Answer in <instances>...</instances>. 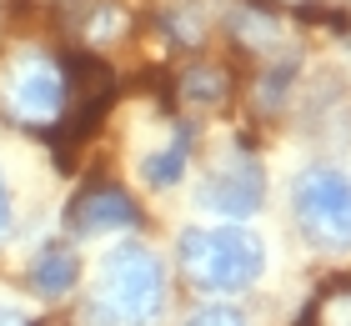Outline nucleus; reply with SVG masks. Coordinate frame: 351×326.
<instances>
[{
	"mask_svg": "<svg viewBox=\"0 0 351 326\" xmlns=\"http://www.w3.org/2000/svg\"><path fill=\"white\" fill-rule=\"evenodd\" d=\"M181 251V271L196 291H211V296H236V291H251L266 271V241L246 226H191L176 241Z\"/></svg>",
	"mask_w": 351,
	"mask_h": 326,
	"instance_id": "f257e3e1",
	"label": "nucleus"
},
{
	"mask_svg": "<svg viewBox=\"0 0 351 326\" xmlns=\"http://www.w3.org/2000/svg\"><path fill=\"white\" fill-rule=\"evenodd\" d=\"M166 312V266L161 256L141 241L101 256V281H95V316L116 326H151Z\"/></svg>",
	"mask_w": 351,
	"mask_h": 326,
	"instance_id": "f03ea898",
	"label": "nucleus"
},
{
	"mask_svg": "<svg viewBox=\"0 0 351 326\" xmlns=\"http://www.w3.org/2000/svg\"><path fill=\"white\" fill-rule=\"evenodd\" d=\"M291 211L311 246L346 251L351 246V176L337 166H306L291 181Z\"/></svg>",
	"mask_w": 351,
	"mask_h": 326,
	"instance_id": "7ed1b4c3",
	"label": "nucleus"
},
{
	"mask_svg": "<svg viewBox=\"0 0 351 326\" xmlns=\"http://www.w3.org/2000/svg\"><path fill=\"white\" fill-rule=\"evenodd\" d=\"M71 91H66V75L60 65L40 51H21L5 71H0V106L10 110L21 126H45L66 110Z\"/></svg>",
	"mask_w": 351,
	"mask_h": 326,
	"instance_id": "20e7f679",
	"label": "nucleus"
},
{
	"mask_svg": "<svg viewBox=\"0 0 351 326\" xmlns=\"http://www.w3.org/2000/svg\"><path fill=\"white\" fill-rule=\"evenodd\" d=\"M196 201H201V211L241 226L246 216H256L261 201H266V176H261V166L251 156H231L196 186Z\"/></svg>",
	"mask_w": 351,
	"mask_h": 326,
	"instance_id": "39448f33",
	"label": "nucleus"
},
{
	"mask_svg": "<svg viewBox=\"0 0 351 326\" xmlns=\"http://www.w3.org/2000/svg\"><path fill=\"white\" fill-rule=\"evenodd\" d=\"M141 221L136 201L125 196L121 186H101V191H86L81 201L66 211V231L75 236H106V231H131Z\"/></svg>",
	"mask_w": 351,
	"mask_h": 326,
	"instance_id": "423d86ee",
	"label": "nucleus"
},
{
	"mask_svg": "<svg viewBox=\"0 0 351 326\" xmlns=\"http://www.w3.org/2000/svg\"><path fill=\"white\" fill-rule=\"evenodd\" d=\"M75 276H81V261H75L71 246H60V241H51V246H40L30 256V286L45 301H60L75 286Z\"/></svg>",
	"mask_w": 351,
	"mask_h": 326,
	"instance_id": "0eeeda50",
	"label": "nucleus"
},
{
	"mask_svg": "<svg viewBox=\"0 0 351 326\" xmlns=\"http://www.w3.org/2000/svg\"><path fill=\"white\" fill-rule=\"evenodd\" d=\"M191 141H196V130H186V126H181L166 151H151L146 161H141V181L156 186V191H171V186L186 176V166H191Z\"/></svg>",
	"mask_w": 351,
	"mask_h": 326,
	"instance_id": "6e6552de",
	"label": "nucleus"
},
{
	"mask_svg": "<svg viewBox=\"0 0 351 326\" xmlns=\"http://www.w3.org/2000/svg\"><path fill=\"white\" fill-rule=\"evenodd\" d=\"M181 95H186V106H221L226 101V71H216V65H191L186 80H181Z\"/></svg>",
	"mask_w": 351,
	"mask_h": 326,
	"instance_id": "1a4fd4ad",
	"label": "nucleus"
},
{
	"mask_svg": "<svg viewBox=\"0 0 351 326\" xmlns=\"http://www.w3.org/2000/svg\"><path fill=\"white\" fill-rule=\"evenodd\" d=\"M291 75H296V60H281L276 65V71H266L261 75V95H256V101H261V110H276L281 101H286V86H291Z\"/></svg>",
	"mask_w": 351,
	"mask_h": 326,
	"instance_id": "9d476101",
	"label": "nucleus"
},
{
	"mask_svg": "<svg viewBox=\"0 0 351 326\" xmlns=\"http://www.w3.org/2000/svg\"><path fill=\"white\" fill-rule=\"evenodd\" d=\"M186 326H246V316L236 306H201V312L186 316Z\"/></svg>",
	"mask_w": 351,
	"mask_h": 326,
	"instance_id": "9b49d317",
	"label": "nucleus"
},
{
	"mask_svg": "<svg viewBox=\"0 0 351 326\" xmlns=\"http://www.w3.org/2000/svg\"><path fill=\"white\" fill-rule=\"evenodd\" d=\"M10 231V186H5V176H0V236Z\"/></svg>",
	"mask_w": 351,
	"mask_h": 326,
	"instance_id": "f8f14e48",
	"label": "nucleus"
},
{
	"mask_svg": "<svg viewBox=\"0 0 351 326\" xmlns=\"http://www.w3.org/2000/svg\"><path fill=\"white\" fill-rule=\"evenodd\" d=\"M0 326H15V306H5V301H0Z\"/></svg>",
	"mask_w": 351,
	"mask_h": 326,
	"instance_id": "ddd939ff",
	"label": "nucleus"
}]
</instances>
